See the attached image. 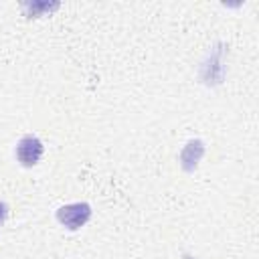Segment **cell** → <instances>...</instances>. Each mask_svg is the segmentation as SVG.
<instances>
[{"mask_svg":"<svg viewBox=\"0 0 259 259\" xmlns=\"http://www.w3.org/2000/svg\"><path fill=\"white\" fill-rule=\"evenodd\" d=\"M89 219H91V206H89V202H71V204L59 206V210H57V221L63 227L71 229V231L81 229Z\"/></svg>","mask_w":259,"mask_h":259,"instance_id":"obj_1","label":"cell"},{"mask_svg":"<svg viewBox=\"0 0 259 259\" xmlns=\"http://www.w3.org/2000/svg\"><path fill=\"white\" fill-rule=\"evenodd\" d=\"M42 152H45L42 142H40L36 136H32V134L22 136V138L18 140V144H16V160H18L22 166H26V168L38 164L40 158H42Z\"/></svg>","mask_w":259,"mask_h":259,"instance_id":"obj_2","label":"cell"},{"mask_svg":"<svg viewBox=\"0 0 259 259\" xmlns=\"http://www.w3.org/2000/svg\"><path fill=\"white\" fill-rule=\"evenodd\" d=\"M202 154H204V144H202V140H188L186 146H184L182 152H180V166H182L186 172H192V170L198 166Z\"/></svg>","mask_w":259,"mask_h":259,"instance_id":"obj_3","label":"cell"},{"mask_svg":"<svg viewBox=\"0 0 259 259\" xmlns=\"http://www.w3.org/2000/svg\"><path fill=\"white\" fill-rule=\"evenodd\" d=\"M59 4L53 2V4H47V2H32V4H24V8H30L32 10V16L36 14V10H51V8H57Z\"/></svg>","mask_w":259,"mask_h":259,"instance_id":"obj_4","label":"cell"},{"mask_svg":"<svg viewBox=\"0 0 259 259\" xmlns=\"http://www.w3.org/2000/svg\"><path fill=\"white\" fill-rule=\"evenodd\" d=\"M8 212H10L8 204H6L4 200H0V225H4V221L8 219Z\"/></svg>","mask_w":259,"mask_h":259,"instance_id":"obj_5","label":"cell"}]
</instances>
